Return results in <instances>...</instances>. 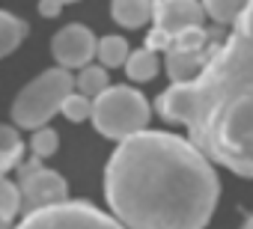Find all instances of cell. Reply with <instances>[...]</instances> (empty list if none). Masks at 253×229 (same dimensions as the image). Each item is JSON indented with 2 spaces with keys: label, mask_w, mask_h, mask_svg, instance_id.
I'll return each instance as SVG.
<instances>
[{
  "label": "cell",
  "mask_w": 253,
  "mask_h": 229,
  "mask_svg": "<svg viewBox=\"0 0 253 229\" xmlns=\"http://www.w3.org/2000/svg\"><path fill=\"white\" fill-rule=\"evenodd\" d=\"M104 196L125 229H203L217 205L220 182L191 140L140 131L113 149Z\"/></svg>",
  "instance_id": "obj_1"
},
{
  "label": "cell",
  "mask_w": 253,
  "mask_h": 229,
  "mask_svg": "<svg viewBox=\"0 0 253 229\" xmlns=\"http://www.w3.org/2000/svg\"><path fill=\"white\" fill-rule=\"evenodd\" d=\"M167 122L188 128L191 143L214 164L253 179V0L191 83L161 92Z\"/></svg>",
  "instance_id": "obj_2"
},
{
  "label": "cell",
  "mask_w": 253,
  "mask_h": 229,
  "mask_svg": "<svg viewBox=\"0 0 253 229\" xmlns=\"http://www.w3.org/2000/svg\"><path fill=\"white\" fill-rule=\"evenodd\" d=\"M89 119L98 134L110 140H125L146 131L149 125V101L134 86H107L92 98Z\"/></svg>",
  "instance_id": "obj_3"
},
{
  "label": "cell",
  "mask_w": 253,
  "mask_h": 229,
  "mask_svg": "<svg viewBox=\"0 0 253 229\" xmlns=\"http://www.w3.org/2000/svg\"><path fill=\"white\" fill-rule=\"evenodd\" d=\"M75 89V75L69 69H48L39 77H33L12 104V119L18 128L36 131L51 122L54 113H60L66 95Z\"/></svg>",
  "instance_id": "obj_4"
},
{
  "label": "cell",
  "mask_w": 253,
  "mask_h": 229,
  "mask_svg": "<svg viewBox=\"0 0 253 229\" xmlns=\"http://www.w3.org/2000/svg\"><path fill=\"white\" fill-rule=\"evenodd\" d=\"M15 229H125L116 217L107 211H98L89 202L66 199L57 205H45L36 211H27Z\"/></svg>",
  "instance_id": "obj_5"
},
{
  "label": "cell",
  "mask_w": 253,
  "mask_h": 229,
  "mask_svg": "<svg viewBox=\"0 0 253 229\" xmlns=\"http://www.w3.org/2000/svg\"><path fill=\"white\" fill-rule=\"evenodd\" d=\"M18 176H21L18 191H21V211L24 214L69 199L66 179L60 173H54V170H45L39 164V158H30L27 164H21L18 167Z\"/></svg>",
  "instance_id": "obj_6"
},
{
  "label": "cell",
  "mask_w": 253,
  "mask_h": 229,
  "mask_svg": "<svg viewBox=\"0 0 253 229\" xmlns=\"http://www.w3.org/2000/svg\"><path fill=\"white\" fill-rule=\"evenodd\" d=\"M155 15V30L149 36V48H164L170 39L203 27V3L200 0H158L152 6Z\"/></svg>",
  "instance_id": "obj_7"
},
{
  "label": "cell",
  "mask_w": 253,
  "mask_h": 229,
  "mask_svg": "<svg viewBox=\"0 0 253 229\" xmlns=\"http://www.w3.org/2000/svg\"><path fill=\"white\" fill-rule=\"evenodd\" d=\"M95 36L89 27L84 24H66L54 39H51V51H54V60L60 69H81L86 63H92L95 57Z\"/></svg>",
  "instance_id": "obj_8"
},
{
  "label": "cell",
  "mask_w": 253,
  "mask_h": 229,
  "mask_svg": "<svg viewBox=\"0 0 253 229\" xmlns=\"http://www.w3.org/2000/svg\"><path fill=\"white\" fill-rule=\"evenodd\" d=\"M110 15H113V21L119 27L137 30L152 18V0H113Z\"/></svg>",
  "instance_id": "obj_9"
},
{
  "label": "cell",
  "mask_w": 253,
  "mask_h": 229,
  "mask_svg": "<svg viewBox=\"0 0 253 229\" xmlns=\"http://www.w3.org/2000/svg\"><path fill=\"white\" fill-rule=\"evenodd\" d=\"M158 66L161 63H158V51L155 48H140V51L128 54V60H125V72H128V77L137 80V83L152 80L158 75Z\"/></svg>",
  "instance_id": "obj_10"
},
{
  "label": "cell",
  "mask_w": 253,
  "mask_h": 229,
  "mask_svg": "<svg viewBox=\"0 0 253 229\" xmlns=\"http://www.w3.org/2000/svg\"><path fill=\"white\" fill-rule=\"evenodd\" d=\"M110 83H107V69L101 66V63H86V66H81V72H78V77H75V89L81 92V95H86V98H95L98 92H104Z\"/></svg>",
  "instance_id": "obj_11"
},
{
  "label": "cell",
  "mask_w": 253,
  "mask_h": 229,
  "mask_svg": "<svg viewBox=\"0 0 253 229\" xmlns=\"http://www.w3.org/2000/svg\"><path fill=\"white\" fill-rule=\"evenodd\" d=\"M24 36H27V24L18 15L0 9V57H9L21 45Z\"/></svg>",
  "instance_id": "obj_12"
},
{
  "label": "cell",
  "mask_w": 253,
  "mask_h": 229,
  "mask_svg": "<svg viewBox=\"0 0 253 229\" xmlns=\"http://www.w3.org/2000/svg\"><path fill=\"white\" fill-rule=\"evenodd\" d=\"M21 152H24V143L18 131L9 125H0V176H6L12 167L21 164Z\"/></svg>",
  "instance_id": "obj_13"
},
{
  "label": "cell",
  "mask_w": 253,
  "mask_h": 229,
  "mask_svg": "<svg viewBox=\"0 0 253 229\" xmlns=\"http://www.w3.org/2000/svg\"><path fill=\"white\" fill-rule=\"evenodd\" d=\"M128 42H125L122 36H104L98 39L95 45V57L104 69H116V66H125V60H128Z\"/></svg>",
  "instance_id": "obj_14"
},
{
  "label": "cell",
  "mask_w": 253,
  "mask_h": 229,
  "mask_svg": "<svg viewBox=\"0 0 253 229\" xmlns=\"http://www.w3.org/2000/svg\"><path fill=\"white\" fill-rule=\"evenodd\" d=\"M21 211V191L15 182H9L6 176H0V229H6L15 214Z\"/></svg>",
  "instance_id": "obj_15"
},
{
  "label": "cell",
  "mask_w": 253,
  "mask_h": 229,
  "mask_svg": "<svg viewBox=\"0 0 253 229\" xmlns=\"http://www.w3.org/2000/svg\"><path fill=\"white\" fill-rule=\"evenodd\" d=\"M247 0H203V12L217 24H235Z\"/></svg>",
  "instance_id": "obj_16"
},
{
  "label": "cell",
  "mask_w": 253,
  "mask_h": 229,
  "mask_svg": "<svg viewBox=\"0 0 253 229\" xmlns=\"http://www.w3.org/2000/svg\"><path fill=\"white\" fill-rule=\"evenodd\" d=\"M60 113H63L69 122H84V119H89V113H92V98H86V95H81V92L72 89V92L66 95Z\"/></svg>",
  "instance_id": "obj_17"
},
{
  "label": "cell",
  "mask_w": 253,
  "mask_h": 229,
  "mask_svg": "<svg viewBox=\"0 0 253 229\" xmlns=\"http://www.w3.org/2000/svg\"><path fill=\"white\" fill-rule=\"evenodd\" d=\"M30 146H33V158H39V161H42V158H51V155L57 152L60 137H57V131H54V128L42 125V128H36V131H33Z\"/></svg>",
  "instance_id": "obj_18"
},
{
  "label": "cell",
  "mask_w": 253,
  "mask_h": 229,
  "mask_svg": "<svg viewBox=\"0 0 253 229\" xmlns=\"http://www.w3.org/2000/svg\"><path fill=\"white\" fill-rule=\"evenodd\" d=\"M60 9H63V6L57 3V0H42V3H39V12H42L45 18H48V15H57Z\"/></svg>",
  "instance_id": "obj_19"
},
{
  "label": "cell",
  "mask_w": 253,
  "mask_h": 229,
  "mask_svg": "<svg viewBox=\"0 0 253 229\" xmlns=\"http://www.w3.org/2000/svg\"><path fill=\"white\" fill-rule=\"evenodd\" d=\"M241 229H253V214H250V217H247V223H244V226H241Z\"/></svg>",
  "instance_id": "obj_20"
},
{
  "label": "cell",
  "mask_w": 253,
  "mask_h": 229,
  "mask_svg": "<svg viewBox=\"0 0 253 229\" xmlns=\"http://www.w3.org/2000/svg\"><path fill=\"white\" fill-rule=\"evenodd\" d=\"M57 3H60V6H66V3H75V0H57Z\"/></svg>",
  "instance_id": "obj_21"
}]
</instances>
